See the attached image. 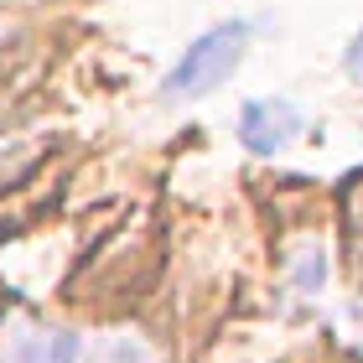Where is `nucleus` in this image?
<instances>
[{
	"label": "nucleus",
	"instance_id": "obj_3",
	"mask_svg": "<svg viewBox=\"0 0 363 363\" xmlns=\"http://www.w3.org/2000/svg\"><path fill=\"white\" fill-rule=\"evenodd\" d=\"M89 342L78 333H42V327L16 322L0 337V363H84Z\"/></svg>",
	"mask_w": 363,
	"mask_h": 363
},
{
	"label": "nucleus",
	"instance_id": "obj_7",
	"mask_svg": "<svg viewBox=\"0 0 363 363\" xmlns=\"http://www.w3.org/2000/svg\"><path fill=\"white\" fill-rule=\"evenodd\" d=\"M353 342H358V348H363V333H358V337H353Z\"/></svg>",
	"mask_w": 363,
	"mask_h": 363
},
{
	"label": "nucleus",
	"instance_id": "obj_1",
	"mask_svg": "<svg viewBox=\"0 0 363 363\" xmlns=\"http://www.w3.org/2000/svg\"><path fill=\"white\" fill-rule=\"evenodd\" d=\"M244 42H250V21H218L203 37H192V47L177 57V68L161 84V99L167 104H192V99H208L213 89H223L244 62Z\"/></svg>",
	"mask_w": 363,
	"mask_h": 363
},
{
	"label": "nucleus",
	"instance_id": "obj_5",
	"mask_svg": "<svg viewBox=\"0 0 363 363\" xmlns=\"http://www.w3.org/2000/svg\"><path fill=\"white\" fill-rule=\"evenodd\" d=\"M322 280H327V255H322V244H306L296 255V291L311 296V291H322Z\"/></svg>",
	"mask_w": 363,
	"mask_h": 363
},
{
	"label": "nucleus",
	"instance_id": "obj_4",
	"mask_svg": "<svg viewBox=\"0 0 363 363\" xmlns=\"http://www.w3.org/2000/svg\"><path fill=\"white\" fill-rule=\"evenodd\" d=\"M84 363H156V353L145 348L140 337L120 333V337H104L99 348H89V358H84Z\"/></svg>",
	"mask_w": 363,
	"mask_h": 363
},
{
	"label": "nucleus",
	"instance_id": "obj_2",
	"mask_svg": "<svg viewBox=\"0 0 363 363\" xmlns=\"http://www.w3.org/2000/svg\"><path fill=\"white\" fill-rule=\"evenodd\" d=\"M301 130H306V114L286 94L250 99V104L239 109V140H244V151H255V156H280L291 140H301Z\"/></svg>",
	"mask_w": 363,
	"mask_h": 363
},
{
	"label": "nucleus",
	"instance_id": "obj_6",
	"mask_svg": "<svg viewBox=\"0 0 363 363\" xmlns=\"http://www.w3.org/2000/svg\"><path fill=\"white\" fill-rule=\"evenodd\" d=\"M342 73L353 78V84L363 89V26L353 31V42H348V52H342Z\"/></svg>",
	"mask_w": 363,
	"mask_h": 363
}]
</instances>
